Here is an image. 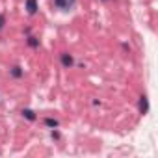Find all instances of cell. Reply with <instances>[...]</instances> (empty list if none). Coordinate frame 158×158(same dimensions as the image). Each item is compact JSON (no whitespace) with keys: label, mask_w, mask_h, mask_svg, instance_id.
<instances>
[{"label":"cell","mask_w":158,"mask_h":158,"mask_svg":"<svg viewBox=\"0 0 158 158\" xmlns=\"http://www.w3.org/2000/svg\"><path fill=\"white\" fill-rule=\"evenodd\" d=\"M4 24H6V15H4V13H0V30L4 28Z\"/></svg>","instance_id":"cell-9"},{"label":"cell","mask_w":158,"mask_h":158,"mask_svg":"<svg viewBox=\"0 0 158 158\" xmlns=\"http://www.w3.org/2000/svg\"><path fill=\"white\" fill-rule=\"evenodd\" d=\"M138 108H139V114H143V115L149 112V99H147V95H141V97H139Z\"/></svg>","instance_id":"cell-2"},{"label":"cell","mask_w":158,"mask_h":158,"mask_svg":"<svg viewBox=\"0 0 158 158\" xmlns=\"http://www.w3.org/2000/svg\"><path fill=\"white\" fill-rule=\"evenodd\" d=\"M74 2V0H54V6L60 10H69V6Z\"/></svg>","instance_id":"cell-4"},{"label":"cell","mask_w":158,"mask_h":158,"mask_svg":"<svg viewBox=\"0 0 158 158\" xmlns=\"http://www.w3.org/2000/svg\"><path fill=\"white\" fill-rule=\"evenodd\" d=\"M104 2H106V0H104Z\"/></svg>","instance_id":"cell-10"},{"label":"cell","mask_w":158,"mask_h":158,"mask_svg":"<svg viewBox=\"0 0 158 158\" xmlns=\"http://www.w3.org/2000/svg\"><path fill=\"white\" fill-rule=\"evenodd\" d=\"M45 125H47L48 128H58V127H60V121L54 119V117H47V119H45Z\"/></svg>","instance_id":"cell-7"},{"label":"cell","mask_w":158,"mask_h":158,"mask_svg":"<svg viewBox=\"0 0 158 158\" xmlns=\"http://www.w3.org/2000/svg\"><path fill=\"white\" fill-rule=\"evenodd\" d=\"M10 74H11L13 78H23V76H24V71H23V67L15 65V67H11V69H10Z\"/></svg>","instance_id":"cell-5"},{"label":"cell","mask_w":158,"mask_h":158,"mask_svg":"<svg viewBox=\"0 0 158 158\" xmlns=\"http://www.w3.org/2000/svg\"><path fill=\"white\" fill-rule=\"evenodd\" d=\"M23 117H24V119H28V121H35V119H37L35 112H34V110H30V108H24V110H23Z\"/></svg>","instance_id":"cell-6"},{"label":"cell","mask_w":158,"mask_h":158,"mask_svg":"<svg viewBox=\"0 0 158 158\" xmlns=\"http://www.w3.org/2000/svg\"><path fill=\"white\" fill-rule=\"evenodd\" d=\"M26 10H28V13L30 15H35L37 13V0H26Z\"/></svg>","instance_id":"cell-3"},{"label":"cell","mask_w":158,"mask_h":158,"mask_svg":"<svg viewBox=\"0 0 158 158\" xmlns=\"http://www.w3.org/2000/svg\"><path fill=\"white\" fill-rule=\"evenodd\" d=\"M60 60H61V65H63L65 69H71V67L74 65V58H73L69 52H63V54L60 56Z\"/></svg>","instance_id":"cell-1"},{"label":"cell","mask_w":158,"mask_h":158,"mask_svg":"<svg viewBox=\"0 0 158 158\" xmlns=\"http://www.w3.org/2000/svg\"><path fill=\"white\" fill-rule=\"evenodd\" d=\"M28 45H30L32 48H37V47H39V39L34 37V35H30V37H28Z\"/></svg>","instance_id":"cell-8"}]
</instances>
